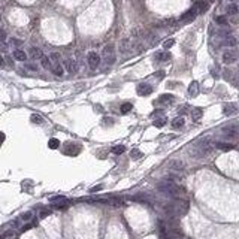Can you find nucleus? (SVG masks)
<instances>
[{
    "mask_svg": "<svg viewBox=\"0 0 239 239\" xmlns=\"http://www.w3.org/2000/svg\"><path fill=\"white\" fill-rule=\"evenodd\" d=\"M159 190L162 193H165L167 196H176L178 194V187L173 184L172 181H163L159 184Z\"/></svg>",
    "mask_w": 239,
    "mask_h": 239,
    "instance_id": "f257e3e1",
    "label": "nucleus"
},
{
    "mask_svg": "<svg viewBox=\"0 0 239 239\" xmlns=\"http://www.w3.org/2000/svg\"><path fill=\"white\" fill-rule=\"evenodd\" d=\"M103 60H105V63L108 66L115 63V50H114V45H106L103 48Z\"/></svg>",
    "mask_w": 239,
    "mask_h": 239,
    "instance_id": "f03ea898",
    "label": "nucleus"
},
{
    "mask_svg": "<svg viewBox=\"0 0 239 239\" xmlns=\"http://www.w3.org/2000/svg\"><path fill=\"white\" fill-rule=\"evenodd\" d=\"M236 60H238V53H236V50H226V51L223 53V63H226V64H233V63H236Z\"/></svg>",
    "mask_w": 239,
    "mask_h": 239,
    "instance_id": "7ed1b4c3",
    "label": "nucleus"
},
{
    "mask_svg": "<svg viewBox=\"0 0 239 239\" xmlns=\"http://www.w3.org/2000/svg\"><path fill=\"white\" fill-rule=\"evenodd\" d=\"M87 60H88V66H90L91 69L99 67V64H100V55L97 54V53H94V51H91V53L88 54Z\"/></svg>",
    "mask_w": 239,
    "mask_h": 239,
    "instance_id": "20e7f679",
    "label": "nucleus"
},
{
    "mask_svg": "<svg viewBox=\"0 0 239 239\" xmlns=\"http://www.w3.org/2000/svg\"><path fill=\"white\" fill-rule=\"evenodd\" d=\"M63 67H66V70L72 75L78 72V63H76V60H72V58H66Z\"/></svg>",
    "mask_w": 239,
    "mask_h": 239,
    "instance_id": "39448f33",
    "label": "nucleus"
},
{
    "mask_svg": "<svg viewBox=\"0 0 239 239\" xmlns=\"http://www.w3.org/2000/svg\"><path fill=\"white\" fill-rule=\"evenodd\" d=\"M130 51H131V39L126 37V39H123V40L120 42V53L127 55Z\"/></svg>",
    "mask_w": 239,
    "mask_h": 239,
    "instance_id": "423d86ee",
    "label": "nucleus"
},
{
    "mask_svg": "<svg viewBox=\"0 0 239 239\" xmlns=\"http://www.w3.org/2000/svg\"><path fill=\"white\" fill-rule=\"evenodd\" d=\"M152 93V87L149 84H139L138 85V94L139 96H148Z\"/></svg>",
    "mask_w": 239,
    "mask_h": 239,
    "instance_id": "0eeeda50",
    "label": "nucleus"
},
{
    "mask_svg": "<svg viewBox=\"0 0 239 239\" xmlns=\"http://www.w3.org/2000/svg\"><path fill=\"white\" fill-rule=\"evenodd\" d=\"M196 15H197V9H196V6H194V8H191L190 11H187L185 14H183L181 21H191V19L196 18Z\"/></svg>",
    "mask_w": 239,
    "mask_h": 239,
    "instance_id": "6e6552de",
    "label": "nucleus"
},
{
    "mask_svg": "<svg viewBox=\"0 0 239 239\" xmlns=\"http://www.w3.org/2000/svg\"><path fill=\"white\" fill-rule=\"evenodd\" d=\"M223 45H226V46H229V48L236 46V37L232 36V35L226 36V37H224V40H223Z\"/></svg>",
    "mask_w": 239,
    "mask_h": 239,
    "instance_id": "1a4fd4ad",
    "label": "nucleus"
},
{
    "mask_svg": "<svg viewBox=\"0 0 239 239\" xmlns=\"http://www.w3.org/2000/svg\"><path fill=\"white\" fill-rule=\"evenodd\" d=\"M12 55H14V58L18 60V61H26V60H27V54H26L22 50H18V48L14 50V54Z\"/></svg>",
    "mask_w": 239,
    "mask_h": 239,
    "instance_id": "9d476101",
    "label": "nucleus"
},
{
    "mask_svg": "<svg viewBox=\"0 0 239 239\" xmlns=\"http://www.w3.org/2000/svg\"><path fill=\"white\" fill-rule=\"evenodd\" d=\"M169 167L172 169V170H183L184 169V163L183 162H179V160H172V162H169Z\"/></svg>",
    "mask_w": 239,
    "mask_h": 239,
    "instance_id": "9b49d317",
    "label": "nucleus"
},
{
    "mask_svg": "<svg viewBox=\"0 0 239 239\" xmlns=\"http://www.w3.org/2000/svg\"><path fill=\"white\" fill-rule=\"evenodd\" d=\"M197 93H199V84H197L196 81H193V82L190 84V87H188V94H190L191 97H196Z\"/></svg>",
    "mask_w": 239,
    "mask_h": 239,
    "instance_id": "f8f14e48",
    "label": "nucleus"
},
{
    "mask_svg": "<svg viewBox=\"0 0 239 239\" xmlns=\"http://www.w3.org/2000/svg\"><path fill=\"white\" fill-rule=\"evenodd\" d=\"M238 5L236 3H230L229 6H227V15H230V17H236L238 15Z\"/></svg>",
    "mask_w": 239,
    "mask_h": 239,
    "instance_id": "ddd939ff",
    "label": "nucleus"
},
{
    "mask_svg": "<svg viewBox=\"0 0 239 239\" xmlns=\"http://www.w3.org/2000/svg\"><path fill=\"white\" fill-rule=\"evenodd\" d=\"M223 131H224L226 135L232 136V138H236V135H238V127H236V126H229V127H226Z\"/></svg>",
    "mask_w": 239,
    "mask_h": 239,
    "instance_id": "4468645a",
    "label": "nucleus"
},
{
    "mask_svg": "<svg viewBox=\"0 0 239 239\" xmlns=\"http://www.w3.org/2000/svg\"><path fill=\"white\" fill-rule=\"evenodd\" d=\"M30 55H32V58H35V60H40L43 54H42V51H40L39 48L32 46V48H30Z\"/></svg>",
    "mask_w": 239,
    "mask_h": 239,
    "instance_id": "2eb2a0df",
    "label": "nucleus"
},
{
    "mask_svg": "<svg viewBox=\"0 0 239 239\" xmlns=\"http://www.w3.org/2000/svg\"><path fill=\"white\" fill-rule=\"evenodd\" d=\"M51 69H53V73H54L55 76H63V73H64V69H63L61 63H60V64H54V66H51Z\"/></svg>",
    "mask_w": 239,
    "mask_h": 239,
    "instance_id": "dca6fc26",
    "label": "nucleus"
},
{
    "mask_svg": "<svg viewBox=\"0 0 239 239\" xmlns=\"http://www.w3.org/2000/svg\"><path fill=\"white\" fill-rule=\"evenodd\" d=\"M173 100H175V97H173L172 94H163V96H160V99H159L160 103H167V105L172 103Z\"/></svg>",
    "mask_w": 239,
    "mask_h": 239,
    "instance_id": "f3484780",
    "label": "nucleus"
},
{
    "mask_svg": "<svg viewBox=\"0 0 239 239\" xmlns=\"http://www.w3.org/2000/svg\"><path fill=\"white\" fill-rule=\"evenodd\" d=\"M48 58H50L51 64H60V60H61V57H60L58 53H51V55Z\"/></svg>",
    "mask_w": 239,
    "mask_h": 239,
    "instance_id": "a211bd4d",
    "label": "nucleus"
},
{
    "mask_svg": "<svg viewBox=\"0 0 239 239\" xmlns=\"http://www.w3.org/2000/svg\"><path fill=\"white\" fill-rule=\"evenodd\" d=\"M155 60L157 61H169L170 60V54L169 53H159L155 55Z\"/></svg>",
    "mask_w": 239,
    "mask_h": 239,
    "instance_id": "6ab92c4d",
    "label": "nucleus"
},
{
    "mask_svg": "<svg viewBox=\"0 0 239 239\" xmlns=\"http://www.w3.org/2000/svg\"><path fill=\"white\" fill-rule=\"evenodd\" d=\"M215 148H218V149H224V151H229V149H233V145L232 144H224V142H217Z\"/></svg>",
    "mask_w": 239,
    "mask_h": 239,
    "instance_id": "aec40b11",
    "label": "nucleus"
},
{
    "mask_svg": "<svg viewBox=\"0 0 239 239\" xmlns=\"http://www.w3.org/2000/svg\"><path fill=\"white\" fill-rule=\"evenodd\" d=\"M40 64H42L43 69H51V61H50V58H48L46 55H42V58H40Z\"/></svg>",
    "mask_w": 239,
    "mask_h": 239,
    "instance_id": "412c9836",
    "label": "nucleus"
},
{
    "mask_svg": "<svg viewBox=\"0 0 239 239\" xmlns=\"http://www.w3.org/2000/svg\"><path fill=\"white\" fill-rule=\"evenodd\" d=\"M172 126H173L175 129H179V127H183V126H184V118H183V117H176V118L172 121Z\"/></svg>",
    "mask_w": 239,
    "mask_h": 239,
    "instance_id": "4be33fe9",
    "label": "nucleus"
},
{
    "mask_svg": "<svg viewBox=\"0 0 239 239\" xmlns=\"http://www.w3.org/2000/svg\"><path fill=\"white\" fill-rule=\"evenodd\" d=\"M215 22H217V24H220V26H227V24H229V21H227V17H224V15H220V17H217V18H215Z\"/></svg>",
    "mask_w": 239,
    "mask_h": 239,
    "instance_id": "5701e85b",
    "label": "nucleus"
},
{
    "mask_svg": "<svg viewBox=\"0 0 239 239\" xmlns=\"http://www.w3.org/2000/svg\"><path fill=\"white\" fill-rule=\"evenodd\" d=\"M48 147L53 148V149L58 148V147H60V141H58V139H50V142H48Z\"/></svg>",
    "mask_w": 239,
    "mask_h": 239,
    "instance_id": "b1692460",
    "label": "nucleus"
},
{
    "mask_svg": "<svg viewBox=\"0 0 239 239\" xmlns=\"http://www.w3.org/2000/svg\"><path fill=\"white\" fill-rule=\"evenodd\" d=\"M124 151H126V147H124V145H120V147L112 148V152H114V154H123Z\"/></svg>",
    "mask_w": 239,
    "mask_h": 239,
    "instance_id": "393cba45",
    "label": "nucleus"
},
{
    "mask_svg": "<svg viewBox=\"0 0 239 239\" xmlns=\"http://www.w3.org/2000/svg\"><path fill=\"white\" fill-rule=\"evenodd\" d=\"M224 112H226V114L236 112V106H235V105H226V106H224Z\"/></svg>",
    "mask_w": 239,
    "mask_h": 239,
    "instance_id": "a878e982",
    "label": "nucleus"
},
{
    "mask_svg": "<svg viewBox=\"0 0 239 239\" xmlns=\"http://www.w3.org/2000/svg\"><path fill=\"white\" fill-rule=\"evenodd\" d=\"M131 108H133L131 103H124V105L121 106V112H123V114H127L129 111H131Z\"/></svg>",
    "mask_w": 239,
    "mask_h": 239,
    "instance_id": "bb28decb",
    "label": "nucleus"
},
{
    "mask_svg": "<svg viewBox=\"0 0 239 239\" xmlns=\"http://www.w3.org/2000/svg\"><path fill=\"white\" fill-rule=\"evenodd\" d=\"M166 124V118H160V120H155L154 121V126L155 127H163Z\"/></svg>",
    "mask_w": 239,
    "mask_h": 239,
    "instance_id": "cd10ccee",
    "label": "nucleus"
},
{
    "mask_svg": "<svg viewBox=\"0 0 239 239\" xmlns=\"http://www.w3.org/2000/svg\"><path fill=\"white\" fill-rule=\"evenodd\" d=\"M173 43H175V40H173V39H169V40H166L165 43H163V48H165V50H169V48L173 46Z\"/></svg>",
    "mask_w": 239,
    "mask_h": 239,
    "instance_id": "c85d7f7f",
    "label": "nucleus"
},
{
    "mask_svg": "<svg viewBox=\"0 0 239 239\" xmlns=\"http://www.w3.org/2000/svg\"><path fill=\"white\" fill-rule=\"evenodd\" d=\"M130 155H131V157H133V159H139V157H142V152H139V151H138V149H133V151H131V154H130Z\"/></svg>",
    "mask_w": 239,
    "mask_h": 239,
    "instance_id": "c756f323",
    "label": "nucleus"
},
{
    "mask_svg": "<svg viewBox=\"0 0 239 239\" xmlns=\"http://www.w3.org/2000/svg\"><path fill=\"white\" fill-rule=\"evenodd\" d=\"M30 120H32V123H42V118L39 115H36V114H33Z\"/></svg>",
    "mask_w": 239,
    "mask_h": 239,
    "instance_id": "7c9ffc66",
    "label": "nucleus"
},
{
    "mask_svg": "<svg viewBox=\"0 0 239 239\" xmlns=\"http://www.w3.org/2000/svg\"><path fill=\"white\" fill-rule=\"evenodd\" d=\"M0 43H6V33H5V30H0Z\"/></svg>",
    "mask_w": 239,
    "mask_h": 239,
    "instance_id": "2f4dec72",
    "label": "nucleus"
},
{
    "mask_svg": "<svg viewBox=\"0 0 239 239\" xmlns=\"http://www.w3.org/2000/svg\"><path fill=\"white\" fill-rule=\"evenodd\" d=\"M22 42L19 40V39H11V45H14V46H19Z\"/></svg>",
    "mask_w": 239,
    "mask_h": 239,
    "instance_id": "473e14b6",
    "label": "nucleus"
},
{
    "mask_svg": "<svg viewBox=\"0 0 239 239\" xmlns=\"http://www.w3.org/2000/svg\"><path fill=\"white\" fill-rule=\"evenodd\" d=\"M30 217H32V212H26V214H22V215H21V220L27 221V220H30Z\"/></svg>",
    "mask_w": 239,
    "mask_h": 239,
    "instance_id": "72a5a7b5",
    "label": "nucleus"
},
{
    "mask_svg": "<svg viewBox=\"0 0 239 239\" xmlns=\"http://www.w3.org/2000/svg\"><path fill=\"white\" fill-rule=\"evenodd\" d=\"M200 114H202V111H200V109H196V111H194V120H199Z\"/></svg>",
    "mask_w": 239,
    "mask_h": 239,
    "instance_id": "f704fd0d",
    "label": "nucleus"
},
{
    "mask_svg": "<svg viewBox=\"0 0 239 239\" xmlns=\"http://www.w3.org/2000/svg\"><path fill=\"white\" fill-rule=\"evenodd\" d=\"M32 227H33V224H27V226H24L21 230H22V232H26V230H29V229H32Z\"/></svg>",
    "mask_w": 239,
    "mask_h": 239,
    "instance_id": "c9c22d12",
    "label": "nucleus"
},
{
    "mask_svg": "<svg viewBox=\"0 0 239 239\" xmlns=\"http://www.w3.org/2000/svg\"><path fill=\"white\" fill-rule=\"evenodd\" d=\"M26 67H27V69H30V70H37V67H36V66H33V64H27Z\"/></svg>",
    "mask_w": 239,
    "mask_h": 239,
    "instance_id": "e433bc0d",
    "label": "nucleus"
},
{
    "mask_svg": "<svg viewBox=\"0 0 239 239\" xmlns=\"http://www.w3.org/2000/svg\"><path fill=\"white\" fill-rule=\"evenodd\" d=\"M50 214H51L50 211H43V212L40 214V218H43V217H46V215H50Z\"/></svg>",
    "mask_w": 239,
    "mask_h": 239,
    "instance_id": "4c0bfd02",
    "label": "nucleus"
},
{
    "mask_svg": "<svg viewBox=\"0 0 239 239\" xmlns=\"http://www.w3.org/2000/svg\"><path fill=\"white\" fill-rule=\"evenodd\" d=\"M5 138H6V136H5V133H3V131H0V144H3Z\"/></svg>",
    "mask_w": 239,
    "mask_h": 239,
    "instance_id": "58836bf2",
    "label": "nucleus"
},
{
    "mask_svg": "<svg viewBox=\"0 0 239 239\" xmlns=\"http://www.w3.org/2000/svg\"><path fill=\"white\" fill-rule=\"evenodd\" d=\"M100 188H102V185H97V187H94V188H91V193H93V191H99Z\"/></svg>",
    "mask_w": 239,
    "mask_h": 239,
    "instance_id": "ea45409f",
    "label": "nucleus"
},
{
    "mask_svg": "<svg viewBox=\"0 0 239 239\" xmlns=\"http://www.w3.org/2000/svg\"><path fill=\"white\" fill-rule=\"evenodd\" d=\"M230 2H232V3H235V2H236V0H230Z\"/></svg>",
    "mask_w": 239,
    "mask_h": 239,
    "instance_id": "a19ab883",
    "label": "nucleus"
}]
</instances>
